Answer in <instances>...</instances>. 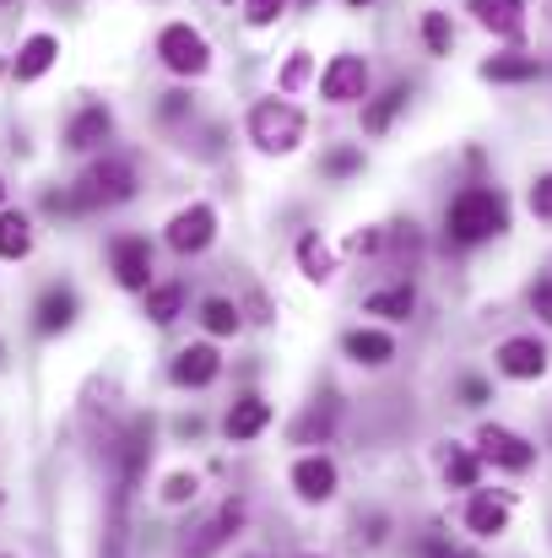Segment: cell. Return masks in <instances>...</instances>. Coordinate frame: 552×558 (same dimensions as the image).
Instances as JSON below:
<instances>
[{
  "label": "cell",
  "instance_id": "6da1fadb",
  "mask_svg": "<svg viewBox=\"0 0 552 558\" xmlns=\"http://www.w3.org/2000/svg\"><path fill=\"white\" fill-rule=\"evenodd\" d=\"M444 222H450V239H455V244H482V239L504 233L510 206H504V195H493V190H466V195H455V206H450Z\"/></svg>",
  "mask_w": 552,
  "mask_h": 558
},
{
  "label": "cell",
  "instance_id": "7a4b0ae2",
  "mask_svg": "<svg viewBox=\"0 0 552 558\" xmlns=\"http://www.w3.org/2000/svg\"><path fill=\"white\" fill-rule=\"evenodd\" d=\"M136 195V163L131 158H103V163H93L76 190H71V206L76 211H103V206H120V201H131Z\"/></svg>",
  "mask_w": 552,
  "mask_h": 558
},
{
  "label": "cell",
  "instance_id": "3957f363",
  "mask_svg": "<svg viewBox=\"0 0 552 558\" xmlns=\"http://www.w3.org/2000/svg\"><path fill=\"white\" fill-rule=\"evenodd\" d=\"M249 142L260 153H293L304 142V114L282 98H266V104L249 109Z\"/></svg>",
  "mask_w": 552,
  "mask_h": 558
},
{
  "label": "cell",
  "instance_id": "277c9868",
  "mask_svg": "<svg viewBox=\"0 0 552 558\" xmlns=\"http://www.w3.org/2000/svg\"><path fill=\"white\" fill-rule=\"evenodd\" d=\"M158 54H163V65H169V71H180V76H200V71L211 65V49H206V38H200L189 22L163 27V38H158Z\"/></svg>",
  "mask_w": 552,
  "mask_h": 558
},
{
  "label": "cell",
  "instance_id": "5b68a950",
  "mask_svg": "<svg viewBox=\"0 0 552 558\" xmlns=\"http://www.w3.org/2000/svg\"><path fill=\"white\" fill-rule=\"evenodd\" d=\"M477 456L488 461V466H504V472H526L531 461H537V450L520 439V434H510V428H482L477 434Z\"/></svg>",
  "mask_w": 552,
  "mask_h": 558
},
{
  "label": "cell",
  "instance_id": "8992f818",
  "mask_svg": "<svg viewBox=\"0 0 552 558\" xmlns=\"http://www.w3.org/2000/svg\"><path fill=\"white\" fill-rule=\"evenodd\" d=\"M320 93L331 104H358V98H368V65L358 54H336L326 65V76H320Z\"/></svg>",
  "mask_w": 552,
  "mask_h": 558
},
{
  "label": "cell",
  "instance_id": "52a82bcc",
  "mask_svg": "<svg viewBox=\"0 0 552 558\" xmlns=\"http://www.w3.org/2000/svg\"><path fill=\"white\" fill-rule=\"evenodd\" d=\"M211 233H217V211H211V206H189V211H180V217L169 222V244H174L180 255L206 250V244H211Z\"/></svg>",
  "mask_w": 552,
  "mask_h": 558
},
{
  "label": "cell",
  "instance_id": "ba28073f",
  "mask_svg": "<svg viewBox=\"0 0 552 558\" xmlns=\"http://www.w3.org/2000/svg\"><path fill=\"white\" fill-rule=\"evenodd\" d=\"M499 369L510 374V379H542L548 374V348L537 337H510L499 348Z\"/></svg>",
  "mask_w": 552,
  "mask_h": 558
},
{
  "label": "cell",
  "instance_id": "9c48e42d",
  "mask_svg": "<svg viewBox=\"0 0 552 558\" xmlns=\"http://www.w3.org/2000/svg\"><path fill=\"white\" fill-rule=\"evenodd\" d=\"M147 271H152V250H147V239H136V233L114 239V277H120V288L147 293Z\"/></svg>",
  "mask_w": 552,
  "mask_h": 558
},
{
  "label": "cell",
  "instance_id": "30bf717a",
  "mask_svg": "<svg viewBox=\"0 0 552 558\" xmlns=\"http://www.w3.org/2000/svg\"><path fill=\"white\" fill-rule=\"evenodd\" d=\"M293 488H298V499L320 505V499L336 494V466H331L326 456H304V461L293 466Z\"/></svg>",
  "mask_w": 552,
  "mask_h": 558
},
{
  "label": "cell",
  "instance_id": "8fae6325",
  "mask_svg": "<svg viewBox=\"0 0 552 558\" xmlns=\"http://www.w3.org/2000/svg\"><path fill=\"white\" fill-rule=\"evenodd\" d=\"M238 521H244V505H238V499H228V505H222V510H217V515L200 526V537H189V554H195V558L217 554V548H222V543L238 532Z\"/></svg>",
  "mask_w": 552,
  "mask_h": 558
},
{
  "label": "cell",
  "instance_id": "7c38bea8",
  "mask_svg": "<svg viewBox=\"0 0 552 558\" xmlns=\"http://www.w3.org/2000/svg\"><path fill=\"white\" fill-rule=\"evenodd\" d=\"M217 369H222L217 348L211 342H195V348H184L180 359H174V385H211Z\"/></svg>",
  "mask_w": 552,
  "mask_h": 558
},
{
  "label": "cell",
  "instance_id": "4fadbf2b",
  "mask_svg": "<svg viewBox=\"0 0 552 558\" xmlns=\"http://www.w3.org/2000/svg\"><path fill=\"white\" fill-rule=\"evenodd\" d=\"M114 131V114L103 109V104H87L76 120H71V131H65V147H76V153H87V147H98L103 136Z\"/></svg>",
  "mask_w": 552,
  "mask_h": 558
},
{
  "label": "cell",
  "instance_id": "5bb4252c",
  "mask_svg": "<svg viewBox=\"0 0 552 558\" xmlns=\"http://www.w3.org/2000/svg\"><path fill=\"white\" fill-rule=\"evenodd\" d=\"M471 11H477L482 27H493L504 38H515L526 27V0H471Z\"/></svg>",
  "mask_w": 552,
  "mask_h": 558
},
{
  "label": "cell",
  "instance_id": "9a60e30c",
  "mask_svg": "<svg viewBox=\"0 0 552 558\" xmlns=\"http://www.w3.org/2000/svg\"><path fill=\"white\" fill-rule=\"evenodd\" d=\"M54 54H60V44H54L49 33H33V38L16 49V82H38V76L54 65Z\"/></svg>",
  "mask_w": 552,
  "mask_h": 558
},
{
  "label": "cell",
  "instance_id": "2e32d148",
  "mask_svg": "<svg viewBox=\"0 0 552 558\" xmlns=\"http://www.w3.org/2000/svg\"><path fill=\"white\" fill-rule=\"evenodd\" d=\"M271 423V407L260 401V396H244V401H233V412H228V439H255L260 428Z\"/></svg>",
  "mask_w": 552,
  "mask_h": 558
},
{
  "label": "cell",
  "instance_id": "e0dca14e",
  "mask_svg": "<svg viewBox=\"0 0 552 558\" xmlns=\"http://www.w3.org/2000/svg\"><path fill=\"white\" fill-rule=\"evenodd\" d=\"M466 526H471L477 537H499V532L510 526V505L493 499V494H477V499L466 505Z\"/></svg>",
  "mask_w": 552,
  "mask_h": 558
},
{
  "label": "cell",
  "instance_id": "ac0fdd59",
  "mask_svg": "<svg viewBox=\"0 0 552 558\" xmlns=\"http://www.w3.org/2000/svg\"><path fill=\"white\" fill-rule=\"evenodd\" d=\"M347 359H358V364H368V369H379V364L395 359V342H390L384 331H347Z\"/></svg>",
  "mask_w": 552,
  "mask_h": 558
},
{
  "label": "cell",
  "instance_id": "d6986e66",
  "mask_svg": "<svg viewBox=\"0 0 552 558\" xmlns=\"http://www.w3.org/2000/svg\"><path fill=\"white\" fill-rule=\"evenodd\" d=\"M406 98H412V93H406V82L384 87V93H379V98H373V104L364 109V131H373V136H379V131H390V120L406 109Z\"/></svg>",
  "mask_w": 552,
  "mask_h": 558
},
{
  "label": "cell",
  "instance_id": "ffe728a7",
  "mask_svg": "<svg viewBox=\"0 0 552 558\" xmlns=\"http://www.w3.org/2000/svg\"><path fill=\"white\" fill-rule=\"evenodd\" d=\"M71 315H76V299H71L65 288H49V293L38 299V331H44V337L65 331V326H71Z\"/></svg>",
  "mask_w": 552,
  "mask_h": 558
},
{
  "label": "cell",
  "instance_id": "44dd1931",
  "mask_svg": "<svg viewBox=\"0 0 552 558\" xmlns=\"http://www.w3.org/2000/svg\"><path fill=\"white\" fill-rule=\"evenodd\" d=\"M27 250H33L27 217H22V211H5V217H0V255H5V260H22Z\"/></svg>",
  "mask_w": 552,
  "mask_h": 558
},
{
  "label": "cell",
  "instance_id": "7402d4cb",
  "mask_svg": "<svg viewBox=\"0 0 552 558\" xmlns=\"http://www.w3.org/2000/svg\"><path fill=\"white\" fill-rule=\"evenodd\" d=\"M412 288L401 282V288H379V293H368V315H384V320H406L412 315Z\"/></svg>",
  "mask_w": 552,
  "mask_h": 558
},
{
  "label": "cell",
  "instance_id": "603a6c76",
  "mask_svg": "<svg viewBox=\"0 0 552 558\" xmlns=\"http://www.w3.org/2000/svg\"><path fill=\"white\" fill-rule=\"evenodd\" d=\"M537 71H542V65H537L531 54H504V60H488V65H482L488 82H531Z\"/></svg>",
  "mask_w": 552,
  "mask_h": 558
},
{
  "label": "cell",
  "instance_id": "cb8c5ba5",
  "mask_svg": "<svg viewBox=\"0 0 552 558\" xmlns=\"http://www.w3.org/2000/svg\"><path fill=\"white\" fill-rule=\"evenodd\" d=\"M180 304H184V288H174V282H163V288H147V315H152L158 326L180 320Z\"/></svg>",
  "mask_w": 552,
  "mask_h": 558
},
{
  "label": "cell",
  "instance_id": "d4e9b609",
  "mask_svg": "<svg viewBox=\"0 0 552 558\" xmlns=\"http://www.w3.org/2000/svg\"><path fill=\"white\" fill-rule=\"evenodd\" d=\"M200 326H206L211 337H233V331H238V310H233L228 299H206V304H200Z\"/></svg>",
  "mask_w": 552,
  "mask_h": 558
},
{
  "label": "cell",
  "instance_id": "484cf974",
  "mask_svg": "<svg viewBox=\"0 0 552 558\" xmlns=\"http://www.w3.org/2000/svg\"><path fill=\"white\" fill-rule=\"evenodd\" d=\"M298 260H304V277H315V282H326V277L336 271V255H331L320 239H304V244H298Z\"/></svg>",
  "mask_w": 552,
  "mask_h": 558
},
{
  "label": "cell",
  "instance_id": "4316f807",
  "mask_svg": "<svg viewBox=\"0 0 552 558\" xmlns=\"http://www.w3.org/2000/svg\"><path fill=\"white\" fill-rule=\"evenodd\" d=\"M331 423H336V401H326V407L304 412V423L293 428V439H298V445H315V434L326 439V434H331Z\"/></svg>",
  "mask_w": 552,
  "mask_h": 558
},
{
  "label": "cell",
  "instance_id": "83f0119b",
  "mask_svg": "<svg viewBox=\"0 0 552 558\" xmlns=\"http://www.w3.org/2000/svg\"><path fill=\"white\" fill-rule=\"evenodd\" d=\"M422 44H428L433 54H450L455 33H450V16H444V11H428V16H422Z\"/></svg>",
  "mask_w": 552,
  "mask_h": 558
},
{
  "label": "cell",
  "instance_id": "f1b7e54d",
  "mask_svg": "<svg viewBox=\"0 0 552 558\" xmlns=\"http://www.w3.org/2000/svg\"><path fill=\"white\" fill-rule=\"evenodd\" d=\"M444 477H450L455 488H477V456H471V450H450Z\"/></svg>",
  "mask_w": 552,
  "mask_h": 558
},
{
  "label": "cell",
  "instance_id": "f546056e",
  "mask_svg": "<svg viewBox=\"0 0 552 558\" xmlns=\"http://www.w3.org/2000/svg\"><path fill=\"white\" fill-rule=\"evenodd\" d=\"M282 11H287V0H244V16H249V27H271Z\"/></svg>",
  "mask_w": 552,
  "mask_h": 558
},
{
  "label": "cell",
  "instance_id": "4dcf8cb0",
  "mask_svg": "<svg viewBox=\"0 0 552 558\" xmlns=\"http://www.w3.org/2000/svg\"><path fill=\"white\" fill-rule=\"evenodd\" d=\"M309 71H315V60H309V54L298 49V54L287 60V71H282V93H298V87L309 82Z\"/></svg>",
  "mask_w": 552,
  "mask_h": 558
},
{
  "label": "cell",
  "instance_id": "1f68e13d",
  "mask_svg": "<svg viewBox=\"0 0 552 558\" xmlns=\"http://www.w3.org/2000/svg\"><path fill=\"white\" fill-rule=\"evenodd\" d=\"M195 488H200V483H195L189 472H174L169 488H163V499H169V505H184V499H195Z\"/></svg>",
  "mask_w": 552,
  "mask_h": 558
},
{
  "label": "cell",
  "instance_id": "d6a6232c",
  "mask_svg": "<svg viewBox=\"0 0 552 558\" xmlns=\"http://www.w3.org/2000/svg\"><path fill=\"white\" fill-rule=\"evenodd\" d=\"M531 211H537V217H548V222H552V174H542V180L531 185Z\"/></svg>",
  "mask_w": 552,
  "mask_h": 558
},
{
  "label": "cell",
  "instance_id": "836d02e7",
  "mask_svg": "<svg viewBox=\"0 0 552 558\" xmlns=\"http://www.w3.org/2000/svg\"><path fill=\"white\" fill-rule=\"evenodd\" d=\"M358 163H364V158H358L353 147H342V153H331V158H326V169H331V174H353Z\"/></svg>",
  "mask_w": 552,
  "mask_h": 558
},
{
  "label": "cell",
  "instance_id": "e575fe53",
  "mask_svg": "<svg viewBox=\"0 0 552 558\" xmlns=\"http://www.w3.org/2000/svg\"><path fill=\"white\" fill-rule=\"evenodd\" d=\"M531 304H537V315H542V320L552 326V277H548V282H537V288H531Z\"/></svg>",
  "mask_w": 552,
  "mask_h": 558
},
{
  "label": "cell",
  "instance_id": "d590c367",
  "mask_svg": "<svg viewBox=\"0 0 552 558\" xmlns=\"http://www.w3.org/2000/svg\"><path fill=\"white\" fill-rule=\"evenodd\" d=\"M461 396H466V407H477V401H488V385H482V379H466Z\"/></svg>",
  "mask_w": 552,
  "mask_h": 558
},
{
  "label": "cell",
  "instance_id": "8d00e7d4",
  "mask_svg": "<svg viewBox=\"0 0 552 558\" xmlns=\"http://www.w3.org/2000/svg\"><path fill=\"white\" fill-rule=\"evenodd\" d=\"M184 104H189L184 93H169V104H163V114H169V120H180V114H184Z\"/></svg>",
  "mask_w": 552,
  "mask_h": 558
},
{
  "label": "cell",
  "instance_id": "74e56055",
  "mask_svg": "<svg viewBox=\"0 0 552 558\" xmlns=\"http://www.w3.org/2000/svg\"><path fill=\"white\" fill-rule=\"evenodd\" d=\"M347 5H353V11H358V5H373V0H347Z\"/></svg>",
  "mask_w": 552,
  "mask_h": 558
},
{
  "label": "cell",
  "instance_id": "f35d334b",
  "mask_svg": "<svg viewBox=\"0 0 552 558\" xmlns=\"http://www.w3.org/2000/svg\"><path fill=\"white\" fill-rule=\"evenodd\" d=\"M298 5H315V0H298Z\"/></svg>",
  "mask_w": 552,
  "mask_h": 558
},
{
  "label": "cell",
  "instance_id": "ab89813d",
  "mask_svg": "<svg viewBox=\"0 0 552 558\" xmlns=\"http://www.w3.org/2000/svg\"><path fill=\"white\" fill-rule=\"evenodd\" d=\"M0 195H5V185H0Z\"/></svg>",
  "mask_w": 552,
  "mask_h": 558
}]
</instances>
